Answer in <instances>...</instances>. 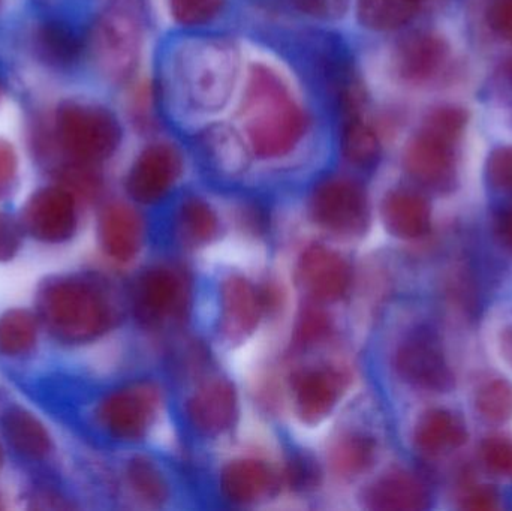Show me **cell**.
I'll use <instances>...</instances> for the list:
<instances>
[{"instance_id":"cell-1","label":"cell","mask_w":512,"mask_h":511,"mask_svg":"<svg viewBox=\"0 0 512 511\" xmlns=\"http://www.w3.org/2000/svg\"><path fill=\"white\" fill-rule=\"evenodd\" d=\"M36 315L63 344L83 345L102 338L116 323L110 293L86 276L48 279L36 294Z\"/></svg>"},{"instance_id":"cell-2","label":"cell","mask_w":512,"mask_h":511,"mask_svg":"<svg viewBox=\"0 0 512 511\" xmlns=\"http://www.w3.org/2000/svg\"><path fill=\"white\" fill-rule=\"evenodd\" d=\"M243 128L256 155L279 158L303 137L306 116L286 84L264 66H255L242 107Z\"/></svg>"},{"instance_id":"cell-3","label":"cell","mask_w":512,"mask_h":511,"mask_svg":"<svg viewBox=\"0 0 512 511\" xmlns=\"http://www.w3.org/2000/svg\"><path fill=\"white\" fill-rule=\"evenodd\" d=\"M237 53L222 39H197L179 48L171 62V78L186 104L198 111H218L236 86Z\"/></svg>"},{"instance_id":"cell-4","label":"cell","mask_w":512,"mask_h":511,"mask_svg":"<svg viewBox=\"0 0 512 511\" xmlns=\"http://www.w3.org/2000/svg\"><path fill=\"white\" fill-rule=\"evenodd\" d=\"M60 140L81 164L104 161L120 143V126L116 117L104 108L68 104L57 117Z\"/></svg>"},{"instance_id":"cell-5","label":"cell","mask_w":512,"mask_h":511,"mask_svg":"<svg viewBox=\"0 0 512 511\" xmlns=\"http://www.w3.org/2000/svg\"><path fill=\"white\" fill-rule=\"evenodd\" d=\"M313 218L339 236H360L369 224V198L360 183L333 176L316 185L310 198Z\"/></svg>"},{"instance_id":"cell-6","label":"cell","mask_w":512,"mask_h":511,"mask_svg":"<svg viewBox=\"0 0 512 511\" xmlns=\"http://www.w3.org/2000/svg\"><path fill=\"white\" fill-rule=\"evenodd\" d=\"M158 408V390L152 384H129L104 396L96 408V419L114 440L137 441L152 428Z\"/></svg>"},{"instance_id":"cell-7","label":"cell","mask_w":512,"mask_h":511,"mask_svg":"<svg viewBox=\"0 0 512 511\" xmlns=\"http://www.w3.org/2000/svg\"><path fill=\"white\" fill-rule=\"evenodd\" d=\"M189 297V282L182 272L173 267H152L135 285V315L147 326H162L185 317Z\"/></svg>"},{"instance_id":"cell-8","label":"cell","mask_w":512,"mask_h":511,"mask_svg":"<svg viewBox=\"0 0 512 511\" xmlns=\"http://www.w3.org/2000/svg\"><path fill=\"white\" fill-rule=\"evenodd\" d=\"M394 368L409 386L430 393L450 392L454 374L441 342L427 330L406 336L394 354Z\"/></svg>"},{"instance_id":"cell-9","label":"cell","mask_w":512,"mask_h":511,"mask_svg":"<svg viewBox=\"0 0 512 511\" xmlns=\"http://www.w3.org/2000/svg\"><path fill=\"white\" fill-rule=\"evenodd\" d=\"M21 227L38 242H68L77 233V197L65 186L39 189L24 207Z\"/></svg>"},{"instance_id":"cell-10","label":"cell","mask_w":512,"mask_h":511,"mask_svg":"<svg viewBox=\"0 0 512 511\" xmlns=\"http://www.w3.org/2000/svg\"><path fill=\"white\" fill-rule=\"evenodd\" d=\"M182 174V158L170 144L155 143L138 156L126 188L138 203L153 204L167 197Z\"/></svg>"},{"instance_id":"cell-11","label":"cell","mask_w":512,"mask_h":511,"mask_svg":"<svg viewBox=\"0 0 512 511\" xmlns=\"http://www.w3.org/2000/svg\"><path fill=\"white\" fill-rule=\"evenodd\" d=\"M457 144L421 129L405 150V168L412 179L427 188H453L457 173Z\"/></svg>"},{"instance_id":"cell-12","label":"cell","mask_w":512,"mask_h":511,"mask_svg":"<svg viewBox=\"0 0 512 511\" xmlns=\"http://www.w3.org/2000/svg\"><path fill=\"white\" fill-rule=\"evenodd\" d=\"M95 50L111 74H128L134 68L140 47L137 21L122 9H113L99 20L95 32Z\"/></svg>"},{"instance_id":"cell-13","label":"cell","mask_w":512,"mask_h":511,"mask_svg":"<svg viewBox=\"0 0 512 511\" xmlns=\"http://www.w3.org/2000/svg\"><path fill=\"white\" fill-rule=\"evenodd\" d=\"M450 60V45L435 33L418 32L397 45L394 66L403 81L415 86L438 78Z\"/></svg>"},{"instance_id":"cell-14","label":"cell","mask_w":512,"mask_h":511,"mask_svg":"<svg viewBox=\"0 0 512 511\" xmlns=\"http://www.w3.org/2000/svg\"><path fill=\"white\" fill-rule=\"evenodd\" d=\"M298 275L306 293L321 302L342 299L351 287L348 261L325 246H313L304 252Z\"/></svg>"},{"instance_id":"cell-15","label":"cell","mask_w":512,"mask_h":511,"mask_svg":"<svg viewBox=\"0 0 512 511\" xmlns=\"http://www.w3.org/2000/svg\"><path fill=\"white\" fill-rule=\"evenodd\" d=\"M345 380V375L334 368L309 369L297 375L292 390L301 420L306 423L324 420L342 398Z\"/></svg>"},{"instance_id":"cell-16","label":"cell","mask_w":512,"mask_h":511,"mask_svg":"<svg viewBox=\"0 0 512 511\" xmlns=\"http://www.w3.org/2000/svg\"><path fill=\"white\" fill-rule=\"evenodd\" d=\"M237 396L227 381L204 384L188 402V419L192 428L206 437H218L234 425Z\"/></svg>"},{"instance_id":"cell-17","label":"cell","mask_w":512,"mask_h":511,"mask_svg":"<svg viewBox=\"0 0 512 511\" xmlns=\"http://www.w3.org/2000/svg\"><path fill=\"white\" fill-rule=\"evenodd\" d=\"M98 239L102 251L111 260L117 263L134 260L143 243L140 215L128 204H110L99 216Z\"/></svg>"},{"instance_id":"cell-18","label":"cell","mask_w":512,"mask_h":511,"mask_svg":"<svg viewBox=\"0 0 512 511\" xmlns=\"http://www.w3.org/2000/svg\"><path fill=\"white\" fill-rule=\"evenodd\" d=\"M382 219L391 236L402 240H417L427 236L432 228L429 201L411 189H394L382 203Z\"/></svg>"},{"instance_id":"cell-19","label":"cell","mask_w":512,"mask_h":511,"mask_svg":"<svg viewBox=\"0 0 512 511\" xmlns=\"http://www.w3.org/2000/svg\"><path fill=\"white\" fill-rule=\"evenodd\" d=\"M221 485L228 500L245 506L268 500L276 492L277 477L264 462L240 459L225 468Z\"/></svg>"},{"instance_id":"cell-20","label":"cell","mask_w":512,"mask_h":511,"mask_svg":"<svg viewBox=\"0 0 512 511\" xmlns=\"http://www.w3.org/2000/svg\"><path fill=\"white\" fill-rule=\"evenodd\" d=\"M468 426L453 411H427L418 420L414 431L415 446L429 456L454 452L468 443Z\"/></svg>"},{"instance_id":"cell-21","label":"cell","mask_w":512,"mask_h":511,"mask_svg":"<svg viewBox=\"0 0 512 511\" xmlns=\"http://www.w3.org/2000/svg\"><path fill=\"white\" fill-rule=\"evenodd\" d=\"M267 308L264 290H256L251 282L233 278L222 291V314L225 330L231 336H245L258 326Z\"/></svg>"},{"instance_id":"cell-22","label":"cell","mask_w":512,"mask_h":511,"mask_svg":"<svg viewBox=\"0 0 512 511\" xmlns=\"http://www.w3.org/2000/svg\"><path fill=\"white\" fill-rule=\"evenodd\" d=\"M2 431L9 446L29 461H44L53 452L50 432L26 408H9L2 417Z\"/></svg>"},{"instance_id":"cell-23","label":"cell","mask_w":512,"mask_h":511,"mask_svg":"<svg viewBox=\"0 0 512 511\" xmlns=\"http://www.w3.org/2000/svg\"><path fill=\"white\" fill-rule=\"evenodd\" d=\"M367 501L373 509L415 511L429 507L430 494L420 479L396 471L382 477L369 489Z\"/></svg>"},{"instance_id":"cell-24","label":"cell","mask_w":512,"mask_h":511,"mask_svg":"<svg viewBox=\"0 0 512 511\" xmlns=\"http://www.w3.org/2000/svg\"><path fill=\"white\" fill-rule=\"evenodd\" d=\"M340 147L346 161L360 168L373 167L381 153L378 135L361 113L342 114Z\"/></svg>"},{"instance_id":"cell-25","label":"cell","mask_w":512,"mask_h":511,"mask_svg":"<svg viewBox=\"0 0 512 511\" xmlns=\"http://www.w3.org/2000/svg\"><path fill=\"white\" fill-rule=\"evenodd\" d=\"M38 315L27 309H9L0 315V354L5 357L27 356L38 344Z\"/></svg>"},{"instance_id":"cell-26","label":"cell","mask_w":512,"mask_h":511,"mask_svg":"<svg viewBox=\"0 0 512 511\" xmlns=\"http://www.w3.org/2000/svg\"><path fill=\"white\" fill-rule=\"evenodd\" d=\"M423 0H357L360 23L376 32H390L408 24Z\"/></svg>"},{"instance_id":"cell-27","label":"cell","mask_w":512,"mask_h":511,"mask_svg":"<svg viewBox=\"0 0 512 511\" xmlns=\"http://www.w3.org/2000/svg\"><path fill=\"white\" fill-rule=\"evenodd\" d=\"M207 158L227 171H239L248 164V147L243 138L227 125H216L201 135Z\"/></svg>"},{"instance_id":"cell-28","label":"cell","mask_w":512,"mask_h":511,"mask_svg":"<svg viewBox=\"0 0 512 511\" xmlns=\"http://www.w3.org/2000/svg\"><path fill=\"white\" fill-rule=\"evenodd\" d=\"M376 459V443L366 434H346L331 450V464L343 477L366 473Z\"/></svg>"},{"instance_id":"cell-29","label":"cell","mask_w":512,"mask_h":511,"mask_svg":"<svg viewBox=\"0 0 512 511\" xmlns=\"http://www.w3.org/2000/svg\"><path fill=\"white\" fill-rule=\"evenodd\" d=\"M179 230L185 242L206 245L219 231L215 210L201 198H188L179 210Z\"/></svg>"},{"instance_id":"cell-30","label":"cell","mask_w":512,"mask_h":511,"mask_svg":"<svg viewBox=\"0 0 512 511\" xmlns=\"http://www.w3.org/2000/svg\"><path fill=\"white\" fill-rule=\"evenodd\" d=\"M475 410L484 422L504 425L512 419V383L495 377L480 384L475 392Z\"/></svg>"},{"instance_id":"cell-31","label":"cell","mask_w":512,"mask_h":511,"mask_svg":"<svg viewBox=\"0 0 512 511\" xmlns=\"http://www.w3.org/2000/svg\"><path fill=\"white\" fill-rule=\"evenodd\" d=\"M38 47L45 59L62 65L77 59L81 42L68 24L48 21L38 30Z\"/></svg>"},{"instance_id":"cell-32","label":"cell","mask_w":512,"mask_h":511,"mask_svg":"<svg viewBox=\"0 0 512 511\" xmlns=\"http://www.w3.org/2000/svg\"><path fill=\"white\" fill-rule=\"evenodd\" d=\"M126 479L135 495L147 503H161L167 498L168 486L164 476L147 459H132L126 468Z\"/></svg>"},{"instance_id":"cell-33","label":"cell","mask_w":512,"mask_h":511,"mask_svg":"<svg viewBox=\"0 0 512 511\" xmlns=\"http://www.w3.org/2000/svg\"><path fill=\"white\" fill-rule=\"evenodd\" d=\"M468 111L457 105H442L435 108L424 120L423 129L450 141L459 144L466 125H468Z\"/></svg>"},{"instance_id":"cell-34","label":"cell","mask_w":512,"mask_h":511,"mask_svg":"<svg viewBox=\"0 0 512 511\" xmlns=\"http://www.w3.org/2000/svg\"><path fill=\"white\" fill-rule=\"evenodd\" d=\"M224 3L225 0H170V9L182 26H203L218 17Z\"/></svg>"},{"instance_id":"cell-35","label":"cell","mask_w":512,"mask_h":511,"mask_svg":"<svg viewBox=\"0 0 512 511\" xmlns=\"http://www.w3.org/2000/svg\"><path fill=\"white\" fill-rule=\"evenodd\" d=\"M481 461L492 474L512 477V441L490 437L481 444Z\"/></svg>"},{"instance_id":"cell-36","label":"cell","mask_w":512,"mask_h":511,"mask_svg":"<svg viewBox=\"0 0 512 511\" xmlns=\"http://www.w3.org/2000/svg\"><path fill=\"white\" fill-rule=\"evenodd\" d=\"M486 173L493 188L512 192V146L496 147L490 153Z\"/></svg>"},{"instance_id":"cell-37","label":"cell","mask_w":512,"mask_h":511,"mask_svg":"<svg viewBox=\"0 0 512 511\" xmlns=\"http://www.w3.org/2000/svg\"><path fill=\"white\" fill-rule=\"evenodd\" d=\"M23 233V227L18 222L0 213V263L12 260L18 254Z\"/></svg>"},{"instance_id":"cell-38","label":"cell","mask_w":512,"mask_h":511,"mask_svg":"<svg viewBox=\"0 0 512 511\" xmlns=\"http://www.w3.org/2000/svg\"><path fill=\"white\" fill-rule=\"evenodd\" d=\"M487 23L499 38L512 42V0H493L487 9Z\"/></svg>"},{"instance_id":"cell-39","label":"cell","mask_w":512,"mask_h":511,"mask_svg":"<svg viewBox=\"0 0 512 511\" xmlns=\"http://www.w3.org/2000/svg\"><path fill=\"white\" fill-rule=\"evenodd\" d=\"M303 14L321 20L342 17L348 8L349 0H292Z\"/></svg>"},{"instance_id":"cell-40","label":"cell","mask_w":512,"mask_h":511,"mask_svg":"<svg viewBox=\"0 0 512 511\" xmlns=\"http://www.w3.org/2000/svg\"><path fill=\"white\" fill-rule=\"evenodd\" d=\"M328 330H330V321L327 315L318 311H307L298 324L297 339L301 344L318 342L328 335Z\"/></svg>"},{"instance_id":"cell-41","label":"cell","mask_w":512,"mask_h":511,"mask_svg":"<svg viewBox=\"0 0 512 511\" xmlns=\"http://www.w3.org/2000/svg\"><path fill=\"white\" fill-rule=\"evenodd\" d=\"M460 503H462L463 509L472 511H492L501 507L499 506L498 492L490 486L484 485L466 489Z\"/></svg>"},{"instance_id":"cell-42","label":"cell","mask_w":512,"mask_h":511,"mask_svg":"<svg viewBox=\"0 0 512 511\" xmlns=\"http://www.w3.org/2000/svg\"><path fill=\"white\" fill-rule=\"evenodd\" d=\"M17 173V155L11 144L0 140V191L8 188Z\"/></svg>"},{"instance_id":"cell-43","label":"cell","mask_w":512,"mask_h":511,"mask_svg":"<svg viewBox=\"0 0 512 511\" xmlns=\"http://www.w3.org/2000/svg\"><path fill=\"white\" fill-rule=\"evenodd\" d=\"M495 234L501 245L512 251V207L502 210L496 216Z\"/></svg>"},{"instance_id":"cell-44","label":"cell","mask_w":512,"mask_h":511,"mask_svg":"<svg viewBox=\"0 0 512 511\" xmlns=\"http://www.w3.org/2000/svg\"><path fill=\"white\" fill-rule=\"evenodd\" d=\"M499 348L502 357L512 366V320L505 324L504 329L499 333Z\"/></svg>"},{"instance_id":"cell-45","label":"cell","mask_w":512,"mask_h":511,"mask_svg":"<svg viewBox=\"0 0 512 511\" xmlns=\"http://www.w3.org/2000/svg\"><path fill=\"white\" fill-rule=\"evenodd\" d=\"M3 465V450L2 446H0V468H2Z\"/></svg>"},{"instance_id":"cell-46","label":"cell","mask_w":512,"mask_h":511,"mask_svg":"<svg viewBox=\"0 0 512 511\" xmlns=\"http://www.w3.org/2000/svg\"><path fill=\"white\" fill-rule=\"evenodd\" d=\"M508 71H510V74H511V77H512V60H511L510 66H508Z\"/></svg>"},{"instance_id":"cell-47","label":"cell","mask_w":512,"mask_h":511,"mask_svg":"<svg viewBox=\"0 0 512 511\" xmlns=\"http://www.w3.org/2000/svg\"><path fill=\"white\" fill-rule=\"evenodd\" d=\"M423 2H424V0H423Z\"/></svg>"}]
</instances>
